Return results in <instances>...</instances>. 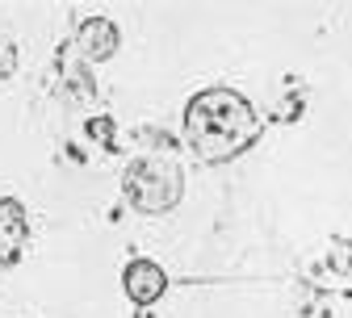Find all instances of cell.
Returning a JSON list of instances; mask_svg holds the SVG:
<instances>
[{
	"instance_id": "cell-6",
	"label": "cell",
	"mask_w": 352,
	"mask_h": 318,
	"mask_svg": "<svg viewBox=\"0 0 352 318\" xmlns=\"http://www.w3.org/2000/svg\"><path fill=\"white\" fill-rule=\"evenodd\" d=\"M13 71H17V51H13V42L0 34V80L13 76Z\"/></svg>"
},
{
	"instance_id": "cell-1",
	"label": "cell",
	"mask_w": 352,
	"mask_h": 318,
	"mask_svg": "<svg viewBox=\"0 0 352 318\" xmlns=\"http://www.w3.org/2000/svg\"><path fill=\"white\" fill-rule=\"evenodd\" d=\"M185 139L201 159L223 163V159H235L248 147H256L260 117H256L252 101L243 93H235V88H201L185 105Z\"/></svg>"
},
{
	"instance_id": "cell-5",
	"label": "cell",
	"mask_w": 352,
	"mask_h": 318,
	"mask_svg": "<svg viewBox=\"0 0 352 318\" xmlns=\"http://www.w3.org/2000/svg\"><path fill=\"white\" fill-rule=\"evenodd\" d=\"M0 235L13 239V243L25 235V209H21V201H13V197L0 201Z\"/></svg>"
},
{
	"instance_id": "cell-2",
	"label": "cell",
	"mask_w": 352,
	"mask_h": 318,
	"mask_svg": "<svg viewBox=\"0 0 352 318\" xmlns=\"http://www.w3.org/2000/svg\"><path fill=\"white\" fill-rule=\"evenodd\" d=\"M181 189H185V176L168 155H143L126 172V197L143 214H168L181 201Z\"/></svg>"
},
{
	"instance_id": "cell-4",
	"label": "cell",
	"mask_w": 352,
	"mask_h": 318,
	"mask_svg": "<svg viewBox=\"0 0 352 318\" xmlns=\"http://www.w3.org/2000/svg\"><path fill=\"white\" fill-rule=\"evenodd\" d=\"M76 42H80V55H84L88 63H105L109 55H118L122 34H118V25H113L109 17H88V21L80 25Z\"/></svg>"
},
{
	"instance_id": "cell-3",
	"label": "cell",
	"mask_w": 352,
	"mask_h": 318,
	"mask_svg": "<svg viewBox=\"0 0 352 318\" xmlns=\"http://www.w3.org/2000/svg\"><path fill=\"white\" fill-rule=\"evenodd\" d=\"M122 289H126V297L135 306H151V302L164 297L168 277H164V268L155 260H130L126 272H122Z\"/></svg>"
},
{
	"instance_id": "cell-7",
	"label": "cell",
	"mask_w": 352,
	"mask_h": 318,
	"mask_svg": "<svg viewBox=\"0 0 352 318\" xmlns=\"http://www.w3.org/2000/svg\"><path fill=\"white\" fill-rule=\"evenodd\" d=\"M13 251H17V243H13V239H5V235H0V260H13Z\"/></svg>"
}]
</instances>
